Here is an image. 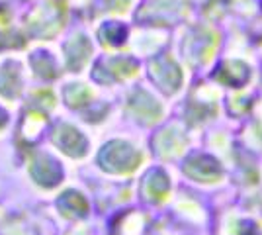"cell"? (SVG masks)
Returning a JSON list of instances; mask_svg holds the SVG:
<instances>
[{"label":"cell","mask_w":262,"mask_h":235,"mask_svg":"<svg viewBox=\"0 0 262 235\" xmlns=\"http://www.w3.org/2000/svg\"><path fill=\"white\" fill-rule=\"evenodd\" d=\"M4 122H6V114H4L2 110H0V125H2Z\"/></svg>","instance_id":"obj_1"}]
</instances>
